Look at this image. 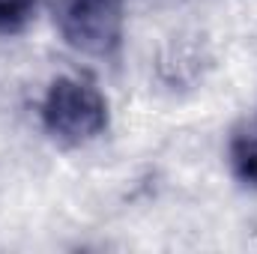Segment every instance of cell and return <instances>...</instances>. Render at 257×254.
Masks as SVG:
<instances>
[{
    "mask_svg": "<svg viewBox=\"0 0 257 254\" xmlns=\"http://www.w3.org/2000/svg\"><path fill=\"white\" fill-rule=\"evenodd\" d=\"M230 168L239 183L257 189V129L239 132L230 141Z\"/></svg>",
    "mask_w": 257,
    "mask_h": 254,
    "instance_id": "obj_3",
    "label": "cell"
},
{
    "mask_svg": "<svg viewBox=\"0 0 257 254\" xmlns=\"http://www.w3.org/2000/svg\"><path fill=\"white\" fill-rule=\"evenodd\" d=\"M54 21L69 48L108 60L123 45L126 0H60Z\"/></svg>",
    "mask_w": 257,
    "mask_h": 254,
    "instance_id": "obj_2",
    "label": "cell"
},
{
    "mask_svg": "<svg viewBox=\"0 0 257 254\" xmlns=\"http://www.w3.org/2000/svg\"><path fill=\"white\" fill-rule=\"evenodd\" d=\"M42 126L66 147L90 144L108 129V102L93 81L60 75L42 99Z\"/></svg>",
    "mask_w": 257,
    "mask_h": 254,
    "instance_id": "obj_1",
    "label": "cell"
},
{
    "mask_svg": "<svg viewBox=\"0 0 257 254\" xmlns=\"http://www.w3.org/2000/svg\"><path fill=\"white\" fill-rule=\"evenodd\" d=\"M39 0H0V33H18L33 18Z\"/></svg>",
    "mask_w": 257,
    "mask_h": 254,
    "instance_id": "obj_4",
    "label": "cell"
}]
</instances>
